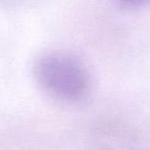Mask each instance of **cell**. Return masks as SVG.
Segmentation results:
<instances>
[{
    "label": "cell",
    "mask_w": 150,
    "mask_h": 150,
    "mask_svg": "<svg viewBox=\"0 0 150 150\" xmlns=\"http://www.w3.org/2000/svg\"><path fill=\"white\" fill-rule=\"evenodd\" d=\"M36 82L50 98L64 104H79L90 97L93 77L77 56L65 50L40 54L33 64Z\"/></svg>",
    "instance_id": "6da1fadb"
},
{
    "label": "cell",
    "mask_w": 150,
    "mask_h": 150,
    "mask_svg": "<svg viewBox=\"0 0 150 150\" xmlns=\"http://www.w3.org/2000/svg\"><path fill=\"white\" fill-rule=\"evenodd\" d=\"M120 4L127 8H136L143 6L145 3L149 2L150 0H118Z\"/></svg>",
    "instance_id": "7a4b0ae2"
}]
</instances>
